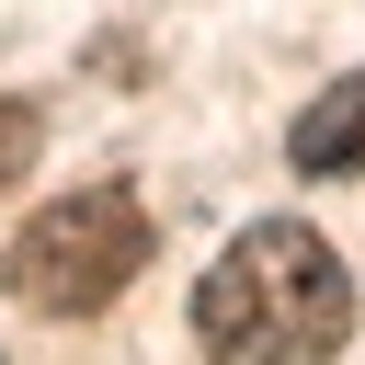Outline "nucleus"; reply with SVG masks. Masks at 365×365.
Returning <instances> with one entry per match:
<instances>
[{
  "mask_svg": "<svg viewBox=\"0 0 365 365\" xmlns=\"http://www.w3.org/2000/svg\"><path fill=\"white\" fill-rule=\"evenodd\" d=\"M137 262H148V194L103 171V182H68L57 205H34V217L11 228L0 285H11V308H34V319H103V308L137 285Z\"/></svg>",
  "mask_w": 365,
  "mask_h": 365,
  "instance_id": "f03ea898",
  "label": "nucleus"
},
{
  "mask_svg": "<svg viewBox=\"0 0 365 365\" xmlns=\"http://www.w3.org/2000/svg\"><path fill=\"white\" fill-rule=\"evenodd\" d=\"M285 160H297L308 182H365V68L331 80V91L285 125Z\"/></svg>",
  "mask_w": 365,
  "mask_h": 365,
  "instance_id": "7ed1b4c3",
  "label": "nucleus"
},
{
  "mask_svg": "<svg viewBox=\"0 0 365 365\" xmlns=\"http://www.w3.org/2000/svg\"><path fill=\"white\" fill-rule=\"evenodd\" d=\"M194 342L217 365H331L354 342V274L308 217H251L205 285H194Z\"/></svg>",
  "mask_w": 365,
  "mask_h": 365,
  "instance_id": "f257e3e1",
  "label": "nucleus"
},
{
  "mask_svg": "<svg viewBox=\"0 0 365 365\" xmlns=\"http://www.w3.org/2000/svg\"><path fill=\"white\" fill-rule=\"evenodd\" d=\"M34 148H46V114H34L23 91H11V103H0V194H11L23 171H34Z\"/></svg>",
  "mask_w": 365,
  "mask_h": 365,
  "instance_id": "20e7f679",
  "label": "nucleus"
}]
</instances>
